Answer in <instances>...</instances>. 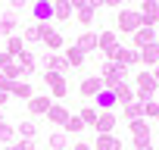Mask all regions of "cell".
<instances>
[{"mask_svg":"<svg viewBox=\"0 0 159 150\" xmlns=\"http://www.w3.org/2000/svg\"><path fill=\"white\" fill-rule=\"evenodd\" d=\"M94 106H97L100 113H106V110H116V94L103 88V91H100V94L94 97Z\"/></svg>","mask_w":159,"mask_h":150,"instance_id":"cell-22","label":"cell"},{"mask_svg":"<svg viewBox=\"0 0 159 150\" xmlns=\"http://www.w3.org/2000/svg\"><path fill=\"white\" fill-rule=\"evenodd\" d=\"M150 72H153V78H156V82H159V66H153V69H150Z\"/></svg>","mask_w":159,"mask_h":150,"instance_id":"cell-47","label":"cell"},{"mask_svg":"<svg viewBox=\"0 0 159 150\" xmlns=\"http://www.w3.org/2000/svg\"><path fill=\"white\" fill-rule=\"evenodd\" d=\"M128 75H131V69H128V66H119V63H112V59H106V63L100 66V78H103V88H106V91H116L122 82H128Z\"/></svg>","mask_w":159,"mask_h":150,"instance_id":"cell-1","label":"cell"},{"mask_svg":"<svg viewBox=\"0 0 159 150\" xmlns=\"http://www.w3.org/2000/svg\"><path fill=\"white\" fill-rule=\"evenodd\" d=\"M75 47L81 50L84 56H91V53L97 50V31H91V28H88V31H81V35H78V41H75Z\"/></svg>","mask_w":159,"mask_h":150,"instance_id":"cell-15","label":"cell"},{"mask_svg":"<svg viewBox=\"0 0 159 150\" xmlns=\"http://www.w3.org/2000/svg\"><path fill=\"white\" fill-rule=\"evenodd\" d=\"M78 91H81L84 100H94V97L103 91V78H100V75H84L81 85H78Z\"/></svg>","mask_w":159,"mask_h":150,"instance_id":"cell-5","label":"cell"},{"mask_svg":"<svg viewBox=\"0 0 159 150\" xmlns=\"http://www.w3.org/2000/svg\"><path fill=\"white\" fill-rule=\"evenodd\" d=\"M22 50H25V41H22V35H10V38H7V53L16 59Z\"/></svg>","mask_w":159,"mask_h":150,"instance_id":"cell-27","label":"cell"},{"mask_svg":"<svg viewBox=\"0 0 159 150\" xmlns=\"http://www.w3.org/2000/svg\"><path fill=\"white\" fill-rule=\"evenodd\" d=\"M119 31H125V35H134L140 25H143V19H140V13L137 10H128V7H122L119 10Z\"/></svg>","mask_w":159,"mask_h":150,"instance_id":"cell-3","label":"cell"},{"mask_svg":"<svg viewBox=\"0 0 159 150\" xmlns=\"http://www.w3.org/2000/svg\"><path fill=\"white\" fill-rule=\"evenodd\" d=\"M16 147H19V150H34V138H19Z\"/></svg>","mask_w":159,"mask_h":150,"instance_id":"cell-38","label":"cell"},{"mask_svg":"<svg viewBox=\"0 0 159 150\" xmlns=\"http://www.w3.org/2000/svg\"><path fill=\"white\" fill-rule=\"evenodd\" d=\"M16 134H19V138H34V134H38V125H34V119H22V122L16 125Z\"/></svg>","mask_w":159,"mask_h":150,"instance_id":"cell-29","label":"cell"},{"mask_svg":"<svg viewBox=\"0 0 159 150\" xmlns=\"http://www.w3.org/2000/svg\"><path fill=\"white\" fill-rule=\"evenodd\" d=\"M25 7H28V0H10V10L13 13H22Z\"/></svg>","mask_w":159,"mask_h":150,"instance_id":"cell-39","label":"cell"},{"mask_svg":"<svg viewBox=\"0 0 159 150\" xmlns=\"http://www.w3.org/2000/svg\"><path fill=\"white\" fill-rule=\"evenodd\" d=\"M3 150H19V147H16V141H13V144H7V147H3Z\"/></svg>","mask_w":159,"mask_h":150,"instance_id":"cell-48","label":"cell"},{"mask_svg":"<svg viewBox=\"0 0 159 150\" xmlns=\"http://www.w3.org/2000/svg\"><path fill=\"white\" fill-rule=\"evenodd\" d=\"M10 63H13V56H10V53H7V50H0V69H7V66H10Z\"/></svg>","mask_w":159,"mask_h":150,"instance_id":"cell-40","label":"cell"},{"mask_svg":"<svg viewBox=\"0 0 159 150\" xmlns=\"http://www.w3.org/2000/svg\"><path fill=\"white\" fill-rule=\"evenodd\" d=\"M106 7H112V10H122V7H125V0H106Z\"/></svg>","mask_w":159,"mask_h":150,"instance_id":"cell-42","label":"cell"},{"mask_svg":"<svg viewBox=\"0 0 159 150\" xmlns=\"http://www.w3.org/2000/svg\"><path fill=\"white\" fill-rule=\"evenodd\" d=\"M50 106H53V97H47V94H34V97L28 100V113H31V116H47Z\"/></svg>","mask_w":159,"mask_h":150,"instance_id":"cell-14","label":"cell"},{"mask_svg":"<svg viewBox=\"0 0 159 150\" xmlns=\"http://www.w3.org/2000/svg\"><path fill=\"white\" fill-rule=\"evenodd\" d=\"M128 128H131V138L134 141H150L153 125H147V119H134V122H128Z\"/></svg>","mask_w":159,"mask_h":150,"instance_id":"cell-21","label":"cell"},{"mask_svg":"<svg viewBox=\"0 0 159 150\" xmlns=\"http://www.w3.org/2000/svg\"><path fill=\"white\" fill-rule=\"evenodd\" d=\"M16 28H19V22H16L13 13H7L3 19H0V35H7V38H10V35H16Z\"/></svg>","mask_w":159,"mask_h":150,"instance_id":"cell-30","label":"cell"},{"mask_svg":"<svg viewBox=\"0 0 159 150\" xmlns=\"http://www.w3.org/2000/svg\"><path fill=\"white\" fill-rule=\"evenodd\" d=\"M134 150H153V141H134Z\"/></svg>","mask_w":159,"mask_h":150,"instance_id":"cell-41","label":"cell"},{"mask_svg":"<svg viewBox=\"0 0 159 150\" xmlns=\"http://www.w3.org/2000/svg\"><path fill=\"white\" fill-rule=\"evenodd\" d=\"M31 16H34V22H53V0H34Z\"/></svg>","mask_w":159,"mask_h":150,"instance_id":"cell-10","label":"cell"},{"mask_svg":"<svg viewBox=\"0 0 159 150\" xmlns=\"http://www.w3.org/2000/svg\"><path fill=\"white\" fill-rule=\"evenodd\" d=\"M97 116H100V110H97V106H91V103H84V106H81V113H78V119L84 122V128H94V125H97Z\"/></svg>","mask_w":159,"mask_h":150,"instance_id":"cell-24","label":"cell"},{"mask_svg":"<svg viewBox=\"0 0 159 150\" xmlns=\"http://www.w3.org/2000/svg\"><path fill=\"white\" fill-rule=\"evenodd\" d=\"M88 7H94V10H100V7H106V0H88Z\"/></svg>","mask_w":159,"mask_h":150,"instance_id":"cell-45","label":"cell"},{"mask_svg":"<svg viewBox=\"0 0 159 150\" xmlns=\"http://www.w3.org/2000/svg\"><path fill=\"white\" fill-rule=\"evenodd\" d=\"M156 91H159V82L153 78V72L140 69L134 75V94H137V100H150V97H156Z\"/></svg>","mask_w":159,"mask_h":150,"instance_id":"cell-2","label":"cell"},{"mask_svg":"<svg viewBox=\"0 0 159 150\" xmlns=\"http://www.w3.org/2000/svg\"><path fill=\"white\" fill-rule=\"evenodd\" d=\"M140 19H143V25H150V28H156L159 25V3L156 0H140Z\"/></svg>","mask_w":159,"mask_h":150,"instance_id":"cell-7","label":"cell"},{"mask_svg":"<svg viewBox=\"0 0 159 150\" xmlns=\"http://www.w3.org/2000/svg\"><path fill=\"white\" fill-rule=\"evenodd\" d=\"M94 150H125V144H122V138H116V134H97Z\"/></svg>","mask_w":159,"mask_h":150,"instance_id":"cell-18","label":"cell"},{"mask_svg":"<svg viewBox=\"0 0 159 150\" xmlns=\"http://www.w3.org/2000/svg\"><path fill=\"white\" fill-rule=\"evenodd\" d=\"M47 28H50V22H31V25L22 28V41H25V44H28V41H31V44H41Z\"/></svg>","mask_w":159,"mask_h":150,"instance_id":"cell-8","label":"cell"},{"mask_svg":"<svg viewBox=\"0 0 159 150\" xmlns=\"http://www.w3.org/2000/svg\"><path fill=\"white\" fill-rule=\"evenodd\" d=\"M47 147H50V150H69V141H66L62 131H53V134L47 138Z\"/></svg>","mask_w":159,"mask_h":150,"instance_id":"cell-31","label":"cell"},{"mask_svg":"<svg viewBox=\"0 0 159 150\" xmlns=\"http://www.w3.org/2000/svg\"><path fill=\"white\" fill-rule=\"evenodd\" d=\"M72 16H75V10L69 0H53V22H69Z\"/></svg>","mask_w":159,"mask_h":150,"instance_id":"cell-19","label":"cell"},{"mask_svg":"<svg viewBox=\"0 0 159 150\" xmlns=\"http://www.w3.org/2000/svg\"><path fill=\"white\" fill-rule=\"evenodd\" d=\"M112 94H116V103H119V106H128L131 100H137V94H134V85H128V82H122V85H119Z\"/></svg>","mask_w":159,"mask_h":150,"instance_id":"cell-20","label":"cell"},{"mask_svg":"<svg viewBox=\"0 0 159 150\" xmlns=\"http://www.w3.org/2000/svg\"><path fill=\"white\" fill-rule=\"evenodd\" d=\"M69 150H94V147H91V144H84V141H78V144H75V147H69Z\"/></svg>","mask_w":159,"mask_h":150,"instance_id":"cell-43","label":"cell"},{"mask_svg":"<svg viewBox=\"0 0 159 150\" xmlns=\"http://www.w3.org/2000/svg\"><path fill=\"white\" fill-rule=\"evenodd\" d=\"M75 16H78V22L84 25V31L94 25V16H97V10L94 7H81V10H75Z\"/></svg>","mask_w":159,"mask_h":150,"instance_id":"cell-28","label":"cell"},{"mask_svg":"<svg viewBox=\"0 0 159 150\" xmlns=\"http://www.w3.org/2000/svg\"><path fill=\"white\" fill-rule=\"evenodd\" d=\"M13 138H16V125L0 122V141H3V144H13Z\"/></svg>","mask_w":159,"mask_h":150,"instance_id":"cell-35","label":"cell"},{"mask_svg":"<svg viewBox=\"0 0 159 150\" xmlns=\"http://www.w3.org/2000/svg\"><path fill=\"white\" fill-rule=\"evenodd\" d=\"M62 131H69V134H81V131H84V122L78 119V116H69V122L62 125Z\"/></svg>","mask_w":159,"mask_h":150,"instance_id":"cell-34","label":"cell"},{"mask_svg":"<svg viewBox=\"0 0 159 150\" xmlns=\"http://www.w3.org/2000/svg\"><path fill=\"white\" fill-rule=\"evenodd\" d=\"M112 63H119V66H128V69H134V66H140V53L134 50V47H116V56H112Z\"/></svg>","mask_w":159,"mask_h":150,"instance_id":"cell-6","label":"cell"},{"mask_svg":"<svg viewBox=\"0 0 159 150\" xmlns=\"http://www.w3.org/2000/svg\"><path fill=\"white\" fill-rule=\"evenodd\" d=\"M116 125H119V116H116L112 110H106V113L97 116V125H94V128H97V134H112Z\"/></svg>","mask_w":159,"mask_h":150,"instance_id":"cell-12","label":"cell"},{"mask_svg":"<svg viewBox=\"0 0 159 150\" xmlns=\"http://www.w3.org/2000/svg\"><path fill=\"white\" fill-rule=\"evenodd\" d=\"M143 103V119H156L159 116V97H150V100H140Z\"/></svg>","mask_w":159,"mask_h":150,"instance_id":"cell-33","label":"cell"},{"mask_svg":"<svg viewBox=\"0 0 159 150\" xmlns=\"http://www.w3.org/2000/svg\"><path fill=\"white\" fill-rule=\"evenodd\" d=\"M69 116H72V113H69V110H66L62 103H53V106L47 110V116H44V119H47L50 125H59V128H62V125L69 122Z\"/></svg>","mask_w":159,"mask_h":150,"instance_id":"cell-16","label":"cell"},{"mask_svg":"<svg viewBox=\"0 0 159 150\" xmlns=\"http://www.w3.org/2000/svg\"><path fill=\"white\" fill-rule=\"evenodd\" d=\"M66 94H69V78H59V82L50 88V97H53V103H56V100H62Z\"/></svg>","mask_w":159,"mask_h":150,"instance_id":"cell-32","label":"cell"},{"mask_svg":"<svg viewBox=\"0 0 159 150\" xmlns=\"http://www.w3.org/2000/svg\"><path fill=\"white\" fill-rule=\"evenodd\" d=\"M0 122H3V110H0Z\"/></svg>","mask_w":159,"mask_h":150,"instance_id":"cell-49","label":"cell"},{"mask_svg":"<svg viewBox=\"0 0 159 150\" xmlns=\"http://www.w3.org/2000/svg\"><path fill=\"white\" fill-rule=\"evenodd\" d=\"M16 63H19L22 75H34V72H38V53H34V50H28V47L16 56Z\"/></svg>","mask_w":159,"mask_h":150,"instance_id":"cell-11","label":"cell"},{"mask_svg":"<svg viewBox=\"0 0 159 150\" xmlns=\"http://www.w3.org/2000/svg\"><path fill=\"white\" fill-rule=\"evenodd\" d=\"M137 53H140V66H143V69H153V66H159V41H153V44L140 47Z\"/></svg>","mask_w":159,"mask_h":150,"instance_id":"cell-13","label":"cell"},{"mask_svg":"<svg viewBox=\"0 0 159 150\" xmlns=\"http://www.w3.org/2000/svg\"><path fill=\"white\" fill-rule=\"evenodd\" d=\"M13 85H16V82H13V78H7V75L0 72V91H3V94H13Z\"/></svg>","mask_w":159,"mask_h":150,"instance_id":"cell-37","label":"cell"},{"mask_svg":"<svg viewBox=\"0 0 159 150\" xmlns=\"http://www.w3.org/2000/svg\"><path fill=\"white\" fill-rule=\"evenodd\" d=\"M116 47H119V35H116L112 28H106V31H100V35H97V50H100L106 59H112V56H116Z\"/></svg>","mask_w":159,"mask_h":150,"instance_id":"cell-4","label":"cell"},{"mask_svg":"<svg viewBox=\"0 0 159 150\" xmlns=\"http://www.w3.org/2000/svg\"><path fill=\"white\" fill-rule=\"evenodd\" d=\"M131 38H134V50H140V47H147V44H153V41H156V28L140 25V28H137Z\"/></svg>","mask_w":159,"mask_h":150,"instance_id":"cell-17","label":"cell"},{"mask_svg":"<svg viewBox=\"0 0 159 150\" xmlns=\"http://www.w3.org/2000/svg\"><path fill=\"white\" fill-rule=\"evenodd\" d=\"M0 72H3L7 78H13V82H22V69H19V63H16V59H13L7 69H0Z\"/></svg>","mask_w":159,"mask_h":150,"instance_id":"cell-36","label":"cell"},{"mask_svg":"<svg viewBox=\"0 0 159 150\" xmlns=\"http://www.w3.org/2000/svg\"><path fill=\"white\" fill-rule=\"evenodd\" d=\"M156 122H159V116H156Z\"/></svg>","mask_w":159,"mask_h":150,"instance_id":"cell-50","label":"cell"},{"mask_svg":"<svg viewBox=\"0 0 159 150\" xmlns=\"http://www.w3.org/2000/svg\"><path fill=\"white\" fill-rule=\"evenodd\" d=\"M10 100V94H3V91H0V110H3V103Z\"/></svg>","mask_w":159,"mask_h":150,"instance_id":"cell-46","label":"cell"},{"mask_svg":"<svg viewBox=\"0 0 159 150\" xmlns=\"http://www.w3.org/2000/svg\"><path fill=\"white\" fill-rule=\"evenodd\" d=\"M62 56H66V63H69V69H81V66H84V59H88V56H84L81 50L75 47V44H72V47H69V50H66Z\"/></svg>","mask_w":159,"mask_h":150,"instance_id":"cell-23","label":"cell"},{"mask_svg":"<svg viewBox=\"0 0 159 150\" xmlns=\"http://www.w3.org/2000/svg\"><path fill=\"white\" fill-rule=\"evenodd\" d=\"M13 97H16V100H25V103H28V100L34 97V88H31L28 82H16V85H13Z\"/></svg>","mask_w":159,"mask_h":150,"instance_id":"cell-25","label":"cell"},{"mask_svg":"<svg viewBox=\"0 0 159 150\" xmlns=\"http://www.w3.org/2000/svg\"><path fill=\"white\" fill-rule=\"evenodd\" d=\"M72 3V10H81V7H88V0H69Z\"/></svg>","mask_w":159,"mask_h":150,"instance_id":"cell-44","label":"cell"},{"mask_svg":"<svg viewBox=\"0 0 159 150\" xmlns=\"http://www.w3.org/2000/svg\"><path fill=\"white\" fill-rule=\"evenodd\" d=\"M122 116H125L128 122H134V119H143V103H140V100H131L128 106H122Z\"/></svg>","mask_w":159,"mask_h":150,"instance_id":"cell-26","label":"cell"},{"mask_svg":"<svg viewBox=\"0 0 159 150\" xmlns=\"http://www.w3.org/2000/svg\"><path fill=\"white\" fill-rule=\"evenodd\" d=\"M41 44H44V50H50V53H59V50H66V38H62V35H59L53 25L44 31V41H41Z\"/></svg>","mask_w":159,"mask_h":150,"instance_id":"cell-9","label":"cell"}]
</instances>
